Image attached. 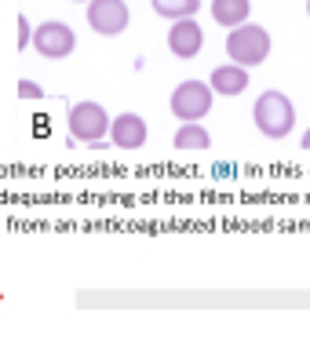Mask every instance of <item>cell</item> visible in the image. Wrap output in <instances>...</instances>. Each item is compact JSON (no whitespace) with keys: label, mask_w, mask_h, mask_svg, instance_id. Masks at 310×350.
Wrapping results in <instances>:
<instances>
[{"label":"cell","mask_w":310,"mask_h":350,"mask_svg":"<svg viewBox=\"0 0 310 350\" xmlns=\"http://www.w3.org/2000/svg\"><path fill=\"white\" fill-rule=\"evenodd\" d=\"M270 48H274V40H270V29L267 26H256V22H241V26H234L227 33V55H230V62H237V66H259V62H267L270 59Z\"/></svg>","instance_id":"cell-1"},{"label":"cell","mask_w":310,"mask_h":350,"mask_svg":"<svg viewBox=\"0 0 310 350\" xmlns=\"http://www.w3.org/2000/svg\"><path fill=\"white\" fill-rule=\"evenodd\" d=\"M252 117L267 139H285L296 128V106L285 92H263L252 106Z\"/></svg>","instance_id":"cell-2"},{"label":"cell","mask_w":310,"mask_h":350,"mask_svg":"<svg viewBox=\"0 0 310 350\" xmlns=\"http://www.w3.org/2000/svg\"><path fill=\"white\" fill-rule=\"evenodd\" d=\"M70 135L77 142H103L109 135V113L103 109V103H73L70 106Z\"/></svg>","instance_id":"cell-3"},{"label":"cell","mask_w":310,"mask_h":350,"mask_svg":"<svg viewBox=\"0 0 310 350\" xmlns=\"http://www.w3.org/2000/svg\"><path fill=\"white\" fill-rule=\"evenodd\" d=\"M33 48H37L44 59L59 62V59H70L73 48H77V33L66 26L62 18H48L33 29Z\"/></svg>","instance_id":"cell-4"},{"label":"cell","mask_w":310,"mask_h":350,"mask_svg":"<svg viewBox=\"0 0 310 350\" xmlns=\"http://www.w3.org/2000/svg\"><path fill=\"white\" fill-rule=\"evenodd\" d=\"M212 84L205 81H183L179 88L172 92V113L179 120H197V117H208V109H212Z\"/></svg>","instance_id":"cell-5"},{"label":"cell","mask_w":310,"mask_h":350,"mask_svg":"<svg viewBox=\"0 0 310 350\" xmlns=\"http://www.w3.org/2000/svg\"><path fill=\"white\" fill-rule=\"evenodd\" d=\"M131 22V11L125 0H88V26L99 37H120Z\"/></svg>","instance_id":"cell-6"},{"label":"cell","mask_w":310,"mask_h":350,"mask_svg":"<svg viewBox=\"0 0 310 350\" xmlns=\"http://www.w3.org/2000/svg\"><path fill=\"white\" fill-rule=\"evenodd\" d=\"M168 48L175 59H197L205 48V29L194 18H175L168 29Z\"/></svg>","instance_id":"cell-7"},{"label":"cell","mask_w":310,"mask_h":350,"mask_svg":"<svg viewBox=\"0 0 310 350\" xmlns=\"http://www.w3.org/2000/svg\"><path fill=\"white\" fill-rule=\"evenodd\" d=\"M109 146H117V150L146 146V120L139 113H120L117 120H109Z\"/></svg>","instance_id":"cell-8"},{"label":"cell","mask_w":310,"mask_h":350,"mask_svg":"<svg viewBox=\"0 0 310 350\" xmlns=\"http://www.w3.org/2000/svg\"><path fill=\"white\" fill-rule=\"evenodd\" d=\"M208 84H212L216 95H245L248 88V66H237V62H227V66H216L212 77H208Z\"/></svg>","instance_id":"cell-9"},{"label":"cell","mask_w":310,"mask_h":350,"mask_svg":"<svg viewBox=\"0 0 310 350\" xmlns=\"http://www.w3.org/2000/svg\"><path fill=\"white\" fill-rule=\"evenodd\" d=\"M248 11H252V0H212V18L227 29L248 22Z\"/></svg>","instance_id":"cell-10"},{"label":"cell","mask_w":310,"mask_h":350,"mask_svg":"<svg viewBox=\"0 0 310 350\" xmlns=\"http://www.w3.org/2000/svg\"><path fill=\"white\" fill-rule=\"evenodd\" d=\"M172 146L175 150H205V146H212V135H208V128H201L197 120H183V128L175 131Z\"/></svg>","instance_id":"cell-11"},{"label":"cell","mask_w":310,"mask_h":350,"mask_svg":"<svg viewBox=\"0 0 310 350\" xmlns=\"http://www.w3.org/2000/svg\"><path fill=\"white\" fill-rule=\"evenodd\" d=\"M153 11H157L161 18H194L197 11H201V0H150Z\"/></svg>","instance_id":"cell-12"},{"label":"cell","mask_w":310,"mask_h":350,"mask_svg":"<svg viewBox=\"0 0 310 350\" xmlns=\"http://www.w3.org/2000/svg\"><path fill=\"white\" fill-rule=\"evenodd\" d=\"M15 22H18V40H15V48H18V51H26V48H29V40H33V33H29L33 26H29V18H26V15H18Z\"/></svg>","instance_id":"cell-13"},{"label":"cell","mask_w":310,"mask_h":350,"mask_svg":"<svg viewBox=\"0 0 310 350\" xmlns=\"http://www.w3.org/2000/svg\"><path fill=\"white\" fill-rule=\"evenodd\" d=\"M18 95H22V98H40L44 92H40L37 81H29V77H26V81H18Z\"/></svg>","instance_id":"cell-14"},{"label":"cell","mask_w":310,"mask_h":350,"mask_svg":"<svg viewBox=\"0 0 310 350\" xmlns=\"http://www.w3.org/2000/svg\"><path fill=\"white\" fill-rule=\"evenodd\" d=\"M300 146H303V150H310V128L303 131V142H300Z\"/></svg>","instance_id":"cell-15"},{"label":"cell","mask_w":310,"mask_h":350,"mask_svg":"<svg viewBox=\"0 0 310 350\" xmlns=\"http://www.w3.org/2000/svg\"><path fill=\"white\" fill-rule=\"evenodd\" d=\"M307 15H310V0H307Z\"/></svg>","instance_id":"cell-16"}]
</instances>
